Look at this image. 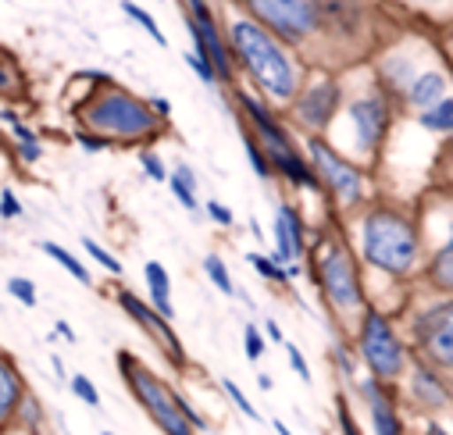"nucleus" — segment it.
<instances>
[{
    "mask_svg": "<svg viewBox=\"0 0 453 435\" xmlns=\"http://www.w3.org/2000/svg\"><path fill=\"white\" fill-rule=\"evenodd\" d=\"M186 65L196 72V79L203 82V86H221V79H218V72H214V65L200 54V50H186Z\"/></svg>",
    "mask_w": 453,
    "mask_h": 435,
    "instance_id": "nucleus-29",
    "label": "nucleus"
},
{
    "mask_svg": "<svg viewBox=\"0 0 453 435\" xmlns=\"http://www.w3.org/2000/svg\"><path fill=\"white\" fill-rule=\"evenodd\" d=\"M368 65L379 86L389 93L396 118L411 122L453 93V61L442 47V36L428 26L411 22L407 29L389 33L368 57Z\"/></svg>",
    "mask_w": 453,
    "mask_h": 435,
    "instance_id": "nucleus-1",
    "label": "nucleus"
},
{
    "mask_svg": "<svg viewBox=\"0 0 453 435\" xmlns=\"http://www.w3.org/2000/svg\"><path fill=\"white\" fill-rule=\"evenodd\" d=\"M150 107H154V111H157L165 122L172 118V100H168V96H150Z\"/></svg>",
    "mask_w": 453,
    "mask_h": 435,
    "instance_id": "nucleus-42",
    "label": "nucleus"
},
{
    "mask_svg": "<svg viewBox=\"0 0 453 435\" xmlns=\"http://www.w3.org/2000/svg\"><path fill=\"white\" fill-rule=\"evenodd\" d=\"M168 186H172V196H175L189 214L200 210V200H196V175H193L189 164H175V168L168 172Z\"/></svg>",
    "mask_w": 453,
    "mask_h": 435,
    "instance_id": "nucleus-21",
    "label": "nucleus"
},
{
    "mask_svg": "<svg viewBox=\"0 0 453 435\" xmlns=\"http://www.w3.org/2000/svg\"><path fill=\"white\" fill-rule=\"evenodd\" d=\"M303 154L318 172L321 193L328 196V203L339 214H354L372 200V175L365 164H357L354 157H347L328 136L314 133L303 136Z\"/></svg>",
    "mask_w": 453,
    "mask_h": 435,
    "instance_id": "nucleus-9",
    "label": "nucleus"
},
{
    "mask_svg": "<svg viewBox=\"0 0 453 435\" xmlns=\"http://www.w3.org/2000/svg\"><path fill=\"white\" fill-rule=\"evenodd\" d=\"M15 424H22V428H40V424H43V410H40L36 396L26 393V400H22L19 414H15Z\"/></svg>",
    "mask_w": 453,
    "mask_h": 435,
    "instance_id": "nucleus-32",
    "label": "nucleus"
},
{
    "mask_svg": "<svg viewBox=\"0 0 453 435\" xmlns=\"http://www.w3.org/2000/svg\"><path fill=\"white\" fill-rule=\"evenodd\" d=\"M421 233H425V271L421 282L453 296V186L432 193L421 207Z\"/></svg>",
    "mask_w": 453,
    "mask_h": 435,
    "instance_id": "nucleus-11",
    "label": "nucleus"
},
{
    "mask_svg": "<svg viewBox=\"0 0 453 435\" xmlns=\"http://www.w3.org/2000/svg\"><path fill=\"white\" fill-rule=\"evenodd\" d=\"M354 396L365 403L368 410V428L375 435H403L407 431V417H403V407H400V396H396V385H386L382 378L375 375H361L350 382Z\"/></svg>",
    "mask_w": 453,
    "mask_h": 435,
    "instance_id": "nucleus-15",
    "label": "nucleus"
},
{
    "mask_svg": "<svg viewBox=\"0 0 453 435\" xmlns=\"http://www.w3.org/2000/svg\"><path fill=\"white\" fill-rule=\"evenodd\" d=\"M339 107H343V79L332 68H325L321 75L303 79V86L296 89V96L286 107V115L303 136H314V133L325 136L339 118Z\"/></svg>",
    "mask_w": 453,
    "mask_h": 435,
    "instance_id": "nucleus-12",
    "label": "nucleus"
},
{
    "mask_svg": "<svg viewBox=\"0 0 453 435\" xmlns=\"http://www.w3.org/2000/svg\"><path fill=\"white\" fill-rule=\"evenodd\" d=\"M119 371H122V378H126V385H129V393L136 396V403L147 410V417L161 428V431H168V435H193V431H207L211 424L165 382V378H157L143 361H136L133 354H119Z\"/></svg>",
    "mask_w": 453,
    "mask_h": 435,
    "instance_id": "nucleus-8",
    "label": "nucleus"
},
{
    "mask_svg": "<svg viewBox=\"0 0 453 435\" xmlns=\"http://www.w3.org/2000/svg\"><path fill=\"white\" fill-rule=\"evenodd\" d=\"M225 40H229L236 68L254 82L257 96H265L272 107L286 111L307 79L303 57H296V50L286 40H279L268 26H261L243 8L225 19Z\"/></svg>",
    "mask_w": 453,
    "mask_h": 435,
    "instance_id": "nucleus-3",
    "label": "nucleus"
},
{
    "mask_svg": "<svg viewBox=\"0 0 453 435\" xmlns=\"http://www.w3.org/2000/svg\"><path fill=\"white\" fill-rule=\"evenodd\" d=\"M75 140H79V147H82L86 154H104V150L111 147V143H107L104 136H96V133H89V129H82V133H79Z\"/></svg>",
    "mask_w": 453,
    "mask_h": 435,
    "instance_id": "nucleus-38",
    "label": "nucleus"
},
{
    "mask_svg": "<svg viewBox=\"0 0 453 435\" xmlns=\"http://www.w3.org/2000/svg\"><path fill=\"white\" fill-rule=\"evenodd\" d=\"M26 400V382L8 354H0V428L15 424V414Z\"/></svg>",
    "mask_w": 453,
    "mask_h": 435,
    "instance_id": "nucleus-19",
    "label": "nucleus"
},
{
    "mask_svg": "<svg viewBox=\"0 0 453 435\" xmlns=\"http://www.w3.org/2000/svg\"><path fill=\"white\" fill-rule=\"evenodd\" d=\"M382 4L403 15L407 22L428 26L435 33H446L453 26V0H382Z\"/></svg>",
    "mask_w": 453,
    "mask_h": 435,
    "instance_id": "nucleus-18",
    "label": "nucleus"
},
{
    "mask_svg": "<svg viewBox=\"0 0 453 435\" xmlns=\"http://www.w3.org/2000/svg\"><path fill=\"white\" fill-rule=\"evenodd\" d=\"M122 11H126V15H129V19H133V22H136V26H140V29H143L157 47H168V36L161 33V26L154 22V15H150V11H143L140 4H133V0H122Z\"/></svg>",
    "mask_w": 453,
    "mask_h": 435,
    "instance_id": "nucleus-26",
    "label": "nucleus"
},
{
    "mask_svg": "<svg viewBox=\"0 0 453 435\" xmlns=\"http://www.w3.org/2000/svg\"><path fill=\"white\" fill-rule=\"evenodd\" d=\"M257 385L268 393V389H272V378H268V375H257Z\"/></svg>",
    "mask_w": 453,
    "mask_h": 435,
    "instance_id": "nucleus-44",
    "label": "nucleus"
},
{
    "mask_svg": "<svg viewBox=\"0 0 453 435\" xmlns=\"http://www.w3.org/2000/svg\"><path fill=\"white\" fill-rule=\"evenodd\" d=\"M272 428H275L279 435H289V424H282V421H272Z\"/></svg>",
    "mask_w": 453,
    "mask_h": 435,
    "instance_id": "nucleus-45",
    "label": "nucleus"
},
{
    "mask_svg": "<svg viewBox=\"0 0 453 435\" xmlns=\"http://www.w3.org/2000/svg\"><path fill=\"white\" fill-rule=\"evenodd\" d=\"M354 350L365 364L368 375L382 378L386 385H400V378L407 375L414 354L403 340V332L396 329V321L389 310L368 303V310L361 314L357 329H354Z\"/></svg>",
    "mask_w": 453,
    "mask_h": 435,
    "instance_id": "nucleus-10",
    "label": "nucleus"
},
{
    "mask_svg": "<svg viewBox=\"0 0 453 435\" xmlns=\"http://www.w3.org/2000/svg\"><path fill=\"white\" fill-rule=\"evenodd\" d=\"M243 350H247V361H261L265 350H268V340H265V329H257V324H247L243 329Z\"/></svg>",
    "mask_w": 453,
    "mask_h": 435,
    "instance_id": "nucleus-30",
    "label": "nucleus"
},
{
    "mask_svg": "<svg viewBox=\"0 0 453 435\" xmlns=\"http://www.w3.org/2000/svg\"><path fill=\"white\" fill-rule=\"evenodd\" d=\"M303 254H307V225H303V214H300L289 200H282V203L275 207V250H272V257L289 268V264L303 261Z\"/></svg>",
    "mask_w": 453,
    "mask_h": 435,
    "instance_id": "nucleus-17",
    "label": "nucleus"
},
{
    "mask_svg": "<svg viewBox=\"0 0 453 435\" xmlns=\"http://www.w3.org/2000/svg\"><path fill=\"white\" fill-rule=\"evenodd\" d=\"M396 314L403 321L400 332L411 354L428 368H435L453 385V296L418 279Z\"/></svg>",
    "mask_w": 453,
    "mask_h": 435,
    "instance_id": "nucleus-6",
    "label": "nucleus"
},
{
    "mask_svg": "<svg viewBox=\"0 0 453 435\" xmlns=\"http://www.w3.org/2000/svg\"><path fill=\"white\" fill-rule=\"evenodd\" d=\"M8 293H12L22 307H36V286H33L29 279H12V282H8Z\"/></svg>",
    "mask_w": 453,
    "mask_h": 435,
    "instance_id": "nucleus-35",
    "label": "nucleus"
},
{
    "mask_svg": "<svg viewBox=\"0 0 453 435\" xmlns=\"http://www.w3.org/2000/svg\"><path fill=\"white\" fill-rule=\"evenodd\" d=\"M311 279L343 332H354L361 314L368 310V289L361 275V257L350 240L335 229H325L311 250Z\"/></svg>",
    "mask_w": 453,
    "mask_h": 435,
    "instance_id": "nucleus-5",
    "label": "nucleus"
},
{
    "mask_svg": "<svg viewBox=\"0 0 453 435\" xmlns=\"http://www.w3.org/2000/svg\"><path fill=\"white\" fill-rule=\"evenodd\" d=\"M286 357H289V368H293V371H296V375H300V378L311 385V382H314V375H311V368H307V357L300 354V347L286 343Z\"/></svg>",
    "mask_w": 453,
    "mask_h": 435,
    "instance_id": "nucleus-36",
    "label": "nucleus"
},
{
    "mask_svg": "<svg viewBox=\"0 0 453 435\" xmlns=\"http://www.w3.org/2000/svg\"><path fill=\"white\" fill-rule=\"evenodd\" d=\"M143 279H147V293H150V303L165 314V317H175V303H172V275L161 261H147L143 264Z\"/></svg>",
    "mask_w": 453,
    "mask_h": 435,
    "instance_id": "nucleus-20",
    "label": "nucleus"
},
{
    "mask_svg": "<svg viewBox=\"0 0 453 435\" xmlns=\"http://www.w3.org/2000/svg\"><path fill=\"white\" fill-rule=\"evenodd\" d=\"M396 396H400V407H407L411 414L425 417V421H442V417H453V385L435 371L428 368L425 361H411L407 375L400 378L396 385Z\"/></svg>",
    "mask_w": 453,
    "mask_h": 435,
    "instance_id": "nucleus-13",
    "label": "nucleus"
},
{
    "mask_svg": "<svg viewBox=\"0 0 453 435\" xmlns=\"http://www.w3.org/2000/svg\"><path fill=\"white\" fill-rule=\"evenodd\" d=\"M115 300H119V307L140 324V329L154 340V347H157L175 368H186V350H182V343H179V336H175V329H172V317H165L154 303L140 300L133 289H119Z\"/></svg>",
    "mask_w": 453,
    "mask_h": 435,
    "instance_id": "nucleus-16",
    "label": "nucleus"
},
{
    "mask_svg": "<svg viewBox=\"0 0 453 435\" xmlns=\"http://www.w3.org/2000/svg\"><path fill=\"white\" fill-rule=\"evenodd\" d=\"M203 275H207V282H211L218 293H225V296H236L233 271H229V264H225L218 254H207V257H203Z\"/></svg>",
    "mask_w": 453,
    "mask_h": 435,
    "instance_id": "nucleus-24",
    "label": "nucleus"
},
{
    "mask_svg": "<svg viewBox=\"0 0 453 435\" xmlns=\"http://www.w3.org/2000/svg\"><path fill=\"white\" fill-rule=\"evenodd\" d=\"M140 164H143V172H147L150 182H168V168H165V161L154 150H143L140 154Z\"/></svg>",
    "mask_w": 453,
    "mask_h": 435,
    "instance_id": "nucleus-34",
    "label": "nucleus"
},
{
    "mask_svg": "<svg viewBox=\"0 0 453 435\" xmlns=\"http://www.w3.org/2000/svg\"><path fill=\"white\" fill-rule=\"evenodd\" d=\"M243 150H247V161H250V168H254V175L257 179H275V168H272V157H268V150H265V143L254 136V129L250 126H243Z\"/></svg>",
    "mask_w": 453,
    "mask_h": 435,
    "instance_id": "nucleus-23",
    "label": "nucleus"
},
{
    "mask_svg": "<svg viewBox=\"0 0 453 435\" xmlns=\"http://www.w3.org/2000/svg\"><path fill=\"white\" fill-rule=\"evenodd\" d=\"M82 250H86V254H89V257H93V261H96V264H100L107 275H122V271H126V268H122V261H119L115 254L104 250V247H100L96 240H89V236L82 240Z\"/></svg>",
    "mask_w": 453,
    "mask_h": 435,
    "instance_id": "nucleus-27",
    "label": "nucleus"
},
{
    "mask_svg": "<svg viewBox=\"0 0 453 435\" xmlns=\"http://www.w3.org/2000/svg\"><path fill=\"white\" fill-rule=\"evenodd\" d=\"M40 250H43L50 261H58V264H61V268H65V271H68L75 282H82V286H93V275L86 271V264H82V261H79L72 250H65V247H61V243H54V240L40 243Z\"/></svg>",
    "mask_w": 453,
    "mask_h": 435,
    "instance_id": "nucleus-22",
    "label": "nucleus"
},
{
    "mask_svg": "<svg viewBox=\"0 0 453 435\" xmlns=\"http://www.w3.org/2000/svg\"><path fill=\"white\" fill-rule=\"evenodd\" d=\"M75 115L82 129L104 136L107 143H147L165 129V118L150 107V100L122 89L111 79H100V86L75 107Z\"/></svg>",
    "mask_w": 453,
    "mask_h": 435,
    "instance_id": "nucleus-7",
    "label": "nucleus"
},
{
    "mask_svg": "<svg viewBox=\"0 0 453 435\" xmlns=\"http://www.w3.org/2000/svg\"><path fill=\"white\" fill-rule=\"evenodd\" d=\"M339 118L347 122V136H343V147L339 150L372 172L382 161V150L393 136L396 107H393L389 93L379 86L368 61L350 68V79L343 82V107H339Z\"/></svg>",
    "mask_w": 453,
    "mask_h": 435,
    "instance_id": "nucleus-4",
    "label": "nucleus"
},
{
    "mask_svg": "<svg viewBox=\"0 0 453 435\" xmlns=\"http://www.w3.org/2000/svg\"><path fill=\"white\" fill-rule=\"evenodd\" d=\"M0 218H22V200L12 189L0 193Z\"/></svg>",
    "mask_w": 453,
    "mask_h": 435,
    "instance_id": "nucleus-39",
    "label": "nucleus"
},
{
    "mask_svg": "<svg viewBox=\"0 0 453 435\" xmlns=\"http://www.w3.org/2000/svg\"><path fill=\"white\" fill-rule=\"evenodd\" d=\"M207 214H211V222L221 225V229H233V222H236L233 210L225 207V203H218V200H207Z\"/></svg>",
    "mask_w": 453,
    "mask_h": 435,
    "instance_id": "nucleus-37",
    "label": "nucleus"
},
{
    "mask_svg": "<svg viewBox=\"0 0 453 435\" xmlns=\"http://www.w3.org/2000/svg\"><path fill=\"white\" fill-rule=\"evenodd\" d=\"M186 29L193 36V50H200L214 65L221 86H236V61H233L229 40H225V26H218L211 0H186Z\"/></svg>",
    "mask_w": 453,
    "mask_h": 435,
    "instance_id": "nucleus-14",
    "label": "nucleus"
},
{
    "mask_svg": "<svg viewBox=\"0 0 453 435\" xmlns=\"http://www.w3.org/2000/svg\"><path fill=\"white\" fill-rule=\"evenodd\" d=\"M40 157H43V143H40V140L19 143V161H26V164H36Z\"/></svg>",
    "mask_w": 453,
    "mask_h": 435,
    "instance_id": "nucleus-40",
    "label": "nucleus"
},
{
    "mask_svg": "<svg viewBox=\"0 0 453 435\" xmlns=\"http://www.w3.org/2000/svg\"><path fill=\"white\" fill-rule=\"evenodd\" d=\"M357 214L354 250L368 271L393 279L400 289H411L425 271V233L418 210L396 203L368 200Z\"/></svg>",
    "mask_w": 453,
    "mask_h": 435,
    "instance_id": "nucleus-2",
    "label": "nucleus"
},
{
    "mask_svg": "<svg viewBox=\"0 0 453 435\" xmlns=\"http://www.w3.org/2000/svg\"><path fill=\"white\" fill-rule=\"evenodd\" d=\"M58 332H61L68 343H75V332H72V324H68V321H58Z\"/></svg>",
    "mask_w": 453,
    "mask_h": 435,
    "instance_id": "nucleus-43",
    "label": "nucleus"
},
{
    "mask_svg": "<svg viewBox=\"0 0 453 435\" xmlns=\"http://www.w3.org/2000/svg\"><path fill=\"white\" fill-rule=\"evenodd\" d=\"M221 389H225V396H229V400H233V403L240 407V414H247L250 421H261V414H257V407H254V403L247 400V393H243V389H240V385H236L233 378H221Z\"/></svg>",
    "mask_w": 453,
    "mask_h": 435,
    "instance_id": "nucleus-31",
    "label": "nucleus"
},
{
    "mask_svg": "<svg viewBox=\"0 0 453 435\" xmlns=\"http://www.w3.org/2000/svg\"><path fill=\"white\" fill-rule=\"evenodd\" d=\"M22 89V72L15 68V61L0 50V93L4 96H12V93H19Z\"/></svg>",
    "mask_w": 453,
    "mask_h": 435,
    "instance_id": "nucleus-28",
    "label": "nucleus"
},
{
    "mask_svg": "<svg viewBox=\"0 0 453 435\" xmlns=\"http://www.w3.org/2000/svg\"><path fill=\"white\" fill-rule=\"evenodd\" d=\"M265 336H268V343L286 347V336H282V329H279V321H275V317H268V321H265Z\"/></svg>",
    "mask_w": 453,
    "mask_h": 435,
    "instance_id": "nucleus-41",
    "label": "nucleus"
},
{
    "mask_svg": "<svg viewBox=\"0 0 453 435\" xmlns=\"http://www.w3.org/2000/svg\"><path fill=\"white\" fill-rule=\"evenodd\" d=\"M247 261H250V268L265 279V282H275V286H289V268L286 264H279L272 254H247Z\"/></svg>",
    "mask_w": 453,
    "mask_h": 435,
    "instance_id": "nucleus-25",
    "label": "nucleus"
},
{
    "mask_svg": "<svg viewBox=\"0 0 453 435\" xmlns=\"http://www.w3.org/2000/svg\"><path fill=\"white\" fill-rule=\"evenodd\" d=\"M68 385H72V393H75L86 407H100V393H96V385H93L86 375H72V378H68Z\"/></svg>",
    "mask_w": 453,
    "mask_h": 435,
    "instance_id": "nucleus-33",
    "label": "nucleus"
}]
</instances>
